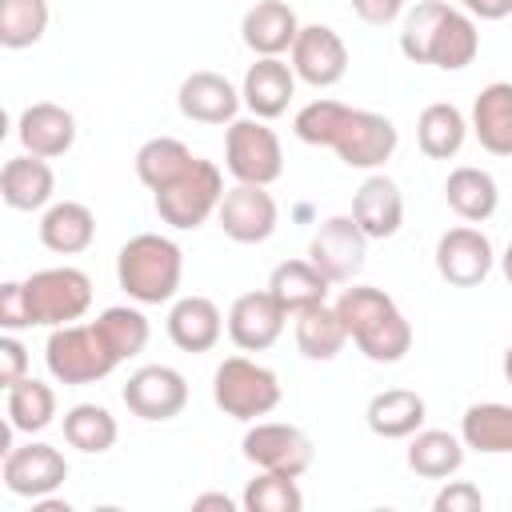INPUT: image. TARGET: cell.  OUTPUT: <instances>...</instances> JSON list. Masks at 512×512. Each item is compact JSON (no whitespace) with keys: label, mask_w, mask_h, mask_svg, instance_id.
Segmentation results:
<instances>
[{"label":"cell","mask_w":512,"mask_h":512,"mask_svg":"<svg viewBox=\"0 0 512 512\" xmlns=\"http://www.w3.org/2000/svg\"><path fill=\"white\" fill-rule=\"evenodd\" d=\"M400 52L412 64H432L440 72H460L480 52V32L472 12L448 0H424L404 16Z\"/></svg>","instance_id":"6da1fadb"},{"label":"cell","mask_w":512,"mask_h":512,"mask_svg":"<svg viewBox=\"0 0 512 512\" xmlns=\"http://www.w3.org/2000/svg\"><path fill=\"white\" fill-rule=\"evenodd\" d=\"M336 312L348 328V340L372 364H400L412 352V324L404 320L400 304L372 284H348L336 296Z\"/></svg>","instance_id":"7a4b0ae2"},{"label":"cell","mask_w":512,"mask_h":512,"mask_svg":"<svg viewBox=\"0 0 512 512\" xmlns=\"http://www.w3.org/2000/svg\"><path fill=\"white\" fill-rule=\"evenodd\" d=\"M184 280V248L160 232H140L116 252V284L136 304H168L176 300Z\"/></svg>","instance_id":"3957f363"},{"label":"cell","mask_w":512,"mask_h":512,"mask_svg":"<svg viewBox=\"0 0 512 512\" xmlns=\"http://www.w3.org/2000/svg\"><path fill=\"white\" fill-rule=\"evenodd\" d=\"M224 192H228V188H224L220 164L196 156L172 184H164V188L152 192V204H156V216H160L168 228L192 232V228H200L208 216H216Z\"/></svg>","instance_id":"277c9868"},{"label":"cell","mask_w":512,"mask_h":512,"mask_svg":"<svg viewBox=\"0 0 512 512\" xmlns=\"http://www.w3.org/2000/svg\"><path fill=\"white\" fill-rule=\"evenodd\" d=\"M280 396H284L280 376L272 368L256 364L252 356H228L212 372V400L232 420L252 424L260 416H268L280 404Z\"/></svg>","instance_id":"5b68a950"},{"label":"cell","mask_w":512,"mask_h":512,"mask_svg":"<svg viewBox=\"0 0 512 512\" xmlns=\"http://www.w3.org/2000/svg\"><path fill=\"white\" fill-rule=\"evenodd\" d=\"M44 364H48L52 380H60V384H96L116 372L120 356L108 348V340L100 336V328L92 320V324L52 328L48 344H44Z\"/></svg>","instance_id":"8992f818"},{"label":"cell","mask_w":512,"mask_h":512,"mask_svg":"<svg viewBox=\"0 0 512 512\" xmlns=\"http://www.w3.org/2000/svg\"><path fill=\"white\" fill-rule=\"evenodd\" d=\"M24 300H28L32 324H40V328L76 324L92 308V280H88V272H80L72 264L40 268L24 280Z\"/></svg>","instance_id":"52a82bcc"},{"label":"cell","mask_w":512,"mask_h":512,"mask_svg":"<svg viewBox=\"0 0 512 512\" xmlns=\"http://www.w3.org/2000/svg\"><path fill=\"white\" fill-rule=\"evenodd\" d=\"M224 168L236 184H276L284 172V148L280 136L268 128V120L248 116L232 120L224 132Z\"/></svg>","instance_id":"ba28073f"},{"label":"cell","mask_w":512,"mask_h":512,"mask_svg":"<svg viewBox=\"0 0 512 512\" xmlns=\"http://www.w3.org/2000/svg\"><path fill=\"white\" fill-rule=\"evenodd\" d=\"M240 452L260 472H280L296 480L312 468V456H316L308 432L296 424H280V420H252V428L240 440Z\"/></svg>","instance_id":"9c48e42d"},{"label":"cell","mask_w":512,"mask_h":512,"mask_svg":"<svg viewBox=\"0 0 512 512\" xmlns=\"http://www.w3.org/2000/svg\"><path fill=\"white\" fill-rule=\"evenodd\" d=\"M400 144V132L388 116L380 112H368V108H352L332 140V152L348 164V168H360V172H380L392 152Z\"/></svg>","instance_id":"30bf717a"},{"label":"cell","mask_w":512,"mask_h":512,"mask_svg":"<svg viewBox=\"0 0 512 512\" xmlns=\"http://www.w3.org/2000/svg\"><path fill=\"white\" fill-rule=\"evenodd\" d=\"M0 480L12 496L40 500V496H52L68 480V460H64L60 448H52L44 440H28V444L4 452Z\"/></svg>","instance_id":"8fae6325"},{"label":"cell","mask_w":512,"mask_h":512,"mask_svg":"<svg viewBox=\"0 0 512 512\" xmlns=\"http://www.w3.org/2000/svg\"><path fill=\"white\" fill-rule=\"evenodd\" d=\"M308 260L332 284H352L368 260V236L352 216H328L308 240Z\"/></svg>","instance_id":"7c38bea8"},{"label":"cell","mask_w":512,"mask_h":512,"mask_svg":"<svg viewBox=\"0 0 512 512\" xmlns=\"http://www.w3.org/2000/svg\"><path fill=\"white\" fill-rule=\"evenodd\" d=\"M216 224L236 244H264L280 224L276 196L264 184H232L216 208Z\"/></svg>","instance_id":"4fadbf2b"},{"label":"cell","mask_w":512,"mask_h":512,"mask_svg":"<svg viewBox=\"0 0 512 512\" xmlns=\"http://www.w3.org/2000/svg\"><path fill=\"white\" fill-rule=\"evenodd\" d=\"M496 264L492 240L476 228V224H456L436 240V272L452 284V288H476L488 280Z\"/></svg>","instance_id":"5bb4252c"},{"label":"cell","mask_w":512,"mask_h":512,"mask_svg":"<svg viewBox=\"0 0 512 512\" xmlns=\"http://www.w3.org/2000/svg\"><path fill=\"white\" fill-rule=\"evenodd\" d=\"M120 396H124V404H128L132 416L156 424V420H172V416L184 412V404H188V380H184V372H176L168 364H144V368H136L128 376V384H124Z\"/></svg>","instance_id":"9a60e30c"},{"label":"cell","mask_w":512,"mask_h":512,"mask_svg":"<svg viewBox=\"0 0 512 512\" xmlns=\"http://www.w3.org/2000/svg\"><path fill=\"white\" fill-rule=\"evenodd\" d=\"M288 64H292L296 80H304L312 88H332L348 72V44L328 24H304L288 52Z\"/></svg>","instance_id":"2e32d148"},{"label":"cell","mask_w":512,"mask_h":512,"mask_svg":"<svg viewBox=\"0 0 512 512\" xmlns=\"http://www.w3.org/2000/svg\"><path fill=\"white\" fill-rule=\"evenodd\" d=\"M284 320H288V312L276 304V296L268 288H260V292L236 296L224 324H228V340L240 352H264V348H272L280 340Z\"/></svg>","instance_id":"e0dca14e"},{"label":"cell","mask_w":512,"mask_h":512,"mask_svg":"<svg viewBox=\"0 0 512 512\" xmlns=\"http://www.w3.org/2000/svg\"><path fill=\"white\" fill-rule=\"evenodd\" d=\"M240 88L220 76V72H188L180 80V92H176V108L184 120H196V124H232L236 112H240Z\"/></svg>","instance_id":"ac0fdd59"},{"label":"cell","mask_w":512,"mask_h":512,"mask_svg":"<svg viewBox=\"0 0 512 512\" xmlns=\"http://www.w3.org/2000/svg\"><path fill=\"white\" fill-rule=\"evenodd\" d=\"M296 96V72L288 60L280 56H256V64H248L244 84H240V100L252 116L260 120H276L288 112Z\"/></svg>","instance_id":"d6986e66"},{"label":"cell","mask_w":512,"mask_h":512,"mask_svg":"<svg viewBox=\"0 0 512 512\" xmlns=\"http://www.w3.org/2000/svg\"><path fill=\"white\" fill-rule=\"evenodd\" d=\"M16 136H20L24 152L44 156V160H56V156H64V152L76 144V116H72L64 104L36 100V104H28V108L20 112Z\"/></svg>","instance_id":"ffe728a7"},{"label":"cell","mask_w":512,"mask_h":512,"mask_svg":"<svg viewBox=\"0 0 512 512\" xmlns=\"http://www.w3.org/2000/svg\"><path fill=\"white\" fill-rule=\"evenodd\" d=\"M352 220L364 228L368 240H388L404 224V196L400 184L384 172H368L352 196Z\"/></svg>","instance_id":"44dd1931"},{"label":"cell","mask_w":512,"mask_h":512,"mask_svg":"<svg viewBox=\"0 0 512 512\" xmlns=\"http://www.w3.org/2000/svg\"><path fill=\"white\" fill-rule=\"evenodd\" d=\"M300 28L304 24L296 20L292 4H284V0H256L244 12V20H240V40L256 56H284V52H292Z\"/></svg>","instance_id":"7402d4cb"},{"label":"cell","mask_w":512,"mask_h":512,"mask_svg":"<svg viewBox=\"0 0 512 512\" xmlns=\"http://www.w3.org/2000/svg\"><path fill=\"white\" fill-rule=\"evenodd\" d=\"M0 196L16 212H40V208H48L52 196H56V172H52V164L44 156H32V152L4 160V168H0Z\"/></svg>","instance_id":"603a6c76"},{"label":"cell","mask_w":512,"mask_h":512,"mask_svg":"<svg viewBox=\"0 0 512 512\" xmlns=\"http://www.w3.org/2000/svg\"><path fill=\"white\" fill-rule=\"evenodd\" d=\"M224 316L216 308V300L208 296H180L172 300L168 308V340L180 348V352H212L224 336Z\"/></svg>","instance_id":"cb8c5ba5"},{"label":"cell","mask_w":512,"mask_h":512,"mask_svg":"<svg viewBox=\"0 0 512 512\" xmlns=\"http://www.w3.org/2000/svg\"><path fill=\"white\" fill-rule=\"evenodd\" d=\"M472 136L492 156H512V80H492L472 100Z\"/></svg>","instance_id":"d4e9b609"},{"label":"cell","mask_w":512,"mask_h":512,"mask_svg":"<svg viewBox=\"0 0 512 512\" xmlns=\"http://www.w3.org/2000/svg\"><path fill=\"white\" fill-rule=\"evenodd\" d=\"M96 240V216L80 200H52L40 216V244L56 256H76L92 248Z\"/></svg>","instance_id":"484cf974"},{"label":"cell","mask_w":512,"mask_h":512,"mask_svg":"<svg viewBox=\"0 0 512 512\" xmlns=\"http://www.w3.org/2000/svg\"><path fill=\"white\" fill-rule=\"evenodd\" d=\"M424 416H428V404L412 388H384L364 408L368 428L376 436H384V440H408L412 432L424 428Z\"/></svg>","instance_id":"4316f807"},{"label":"cell","mask_w":512,"mask_h":512,"mask_svg":"<svg viewBox=\"0 0 512 512\" xmlns=\"http://www.w3.org/2000/svg\"><path fill=\"white\" fill-rule=\"evenodd\" d=\"M328 288H332V280L312 260H284L268 276V292L276 296V304L288 316H296L304 308H316V304H328Z\"/></svg>","instance_id":"83f0119b"},{"label":"cell","mask_w":512,"mask_h":512,"mask_svg":"<svg viewBox=\"0 0 512 512\" xmlns=\"http://www.w3.org/2000/svg\"><path fill=\"white\" fill-rule=\"evenodd\" d=\"M444 200L464 224H484L500 204V188H496L492 172H484L476 164H460L444 180Z\"/></svg>","instance_id":"f1b7e54d"},{"label":"cell","mask_w":512,"mask_h":512,"mask_svg":"<svg viewBox=\"0 0 512 512\" xmlns=\"http://www.w3.org/2000/svg\"><path fill=\"white\" fill-rule=\"evenodd\" d=\"M460 440L464 448L480 456H508L512 452V404H500V400L468 404L460 416Z\"/></svg>","instance_id":"f546056e"},{"label":"cell","mask_w":512,"mask_h":512,"mask_svg":"<svg viewBox=\"0 0 512 512\" xmlns=\"http://www.w3.org/2000/svg\"><path fill=\"white\" fill-rule=\"evenodd\" d=\"M468 132V116L448 100H436L416 116V144L428 160H452L464 148Z\"/></svg>","instance_id":"4dcf8cb0"},{"label":"cell","mask_w":512,"mask_h":512,"mask_svg":"<svg viewBox=\"0 0 512 512\" xmlns=\"http://www.w3.org/2000/svg\"><path fill=\"white\" fill-rule=\"evenodd\" d=\"M404 460L424 480H448L464 464V440L452 436V432H444V428H420V432L408 436Z\"/></svg>","instance_id":"1f68e13d"},{"label":"cell","mask_w":512,"mask_h":512,"mask_svg":"<svg viewBox=\"0 0 512 512\" xmlns=\"http://www.w3.org/2000/svg\"><path fill=\"white\" fill-rule=\"evenodd\" d=\"M296 320V348L304 360H336L348 344V328L336 312V304H316L292 316Z\"/></svg>","instance_id":"d6a6232c"},{"label":"cell","mask_w":512,"mask_h":512,"mask_svg":"<svg viewBox=\"0 0 512 512\" xmlns=\"http://www.w3.org/2000/svg\"><path fill=\"white\" fill-rule=\"evenodd\" d=\"M4 412H8V424L16 432H28V436L44 432L56 420V392H52V384L24 376L20 384L4 388Z\"/></svg>","instance_id":"836d02e7"},{"label":"cell","mask_w":512,"mask_h":512,"mask_svg":"<svg viewBox=\"0 0 512 512\" xmlns=\"http://www.w3.org/2000/svg\"><path fill=\"white\" fill-rule=\"evenodd\" d=\"M192 160L196 156H192V148L184 140H176V136H152V140H144L136 148V176H140V184L148 192H156V188L172 184Z\"/></svg>","instance_id":"e575fe53"},{"label":"cell","mask_w":512,"mask_h":512,"mask_svg":"<svg viewBox=\"0 0 512 512\" xmlns=\"http://www.w3.org/2000/svg\"><path fill=\"white\" fill-rule=\"evenodd\" d=\"M64 440L76 448V452H88V456H100L116 444L120 436V424L116 416L104 408V404H72L64 412Z\"/></svg>","instance_id":"d590c367"},{"label":"cell","mask_w":512,"mask_h":512,"mask_svg":"<svg viewBox=\"0 0 512 512\" xmlns=\"http://www.w3.org/2000/svg\"><path fill=\"white\" fill-rule=\"evenodd\" d=\"M96 328H100V336L108 340V348L120 356V364L132 360V356H140L144 344H148V336H152L148 316H144L140 308H132V304H112V308H104V312L96 316Z\"/></svg>","instance_id":"8d00e7d4"},{"label":"cell","mask_w":512,"mask_h":512,"mask_svg":"<svg viewBox=\"0 0 512 512\" xmlns=\"http://www.w3.org/2000/svg\"><path fill=\"white\" fill-rule=\"evenodd\" d=\"M48 32V0H0V44L8 52L32 48Z\"/></svg>","instance_id":"74e56055"},{"label":"cell","mask_w":512,"mask_h":512,"mask_svg":"<svg viewBox=\"0 0 512 512\" xmlns=\"http://www.w3.org/2000/svg\"><path fill=\"white\" fill-rule=\"evenodd\" d=\"M244 512H300L304 508V492L296 484V476H280V472H260L248 480L244 496H240Z\"/></svg>","instance_id":"f35d334b"},{"label":"cell","mask_w":512,"mask_h":512,"mask_svg":"<svg viewBox=\"0 0 512 512\" xmlns=\"http://www.w3.org/2000/svg\"><path fill=\"white\" fill-rule=\"evenodd\" d=\"M348 112H352L348 104L328 100V96L308 100V104L296 112L292 132H296V140H304V144H312V148H332V140H336V132H340V124H344Z\"/></svg>","instance_id":"ab89813d"},{"label":"cell","mask_w":512,"mask_h":512,"mask_svg":"<svg viewBox=\"0 0 512 512\" xmlns=\"http://www.w3.org/2000/svg\"><path fill=\"white\" fill-rule=\"evenodd\" d=\"M484 496L468 480H444V488L432 496V512H480Z\"/></svg>","instance_id":"60d3db41"},{"label":"cell","mask_w":512,"mask_h":512,"mask_svg":"<svg viewBox=\"0 0 512 512\" xmlns=\"http://www.w3.org/2000/svg\"><path fill=\"white\" fill-rule=\"evenodd\" d=\"M0 328H4V332L32 328L28 300H24V280H8V284L0 288Z\"/></svg>","instance_id":"b9f144b4"},{"label":"cell","mask_w":512,"mask_h":512,"mask_svg":"<svg viewBox=\"0 0 512 512\" xmlns=\"http://www.w3.org/2000/svg\"><path fill=\"white\" fill-rule=\"evenodd\" d=\"M28 376V348L16 340V332H4L0 336V384L12 388Z\"/></svg>","instance_id":"7bdbcfd3"},{"label":"cell","mask_w":512,"mask_h":512,"mask_svg":"<svg viewBox=\"0 0 512 512\" xmlns=\"http://www.w3.org/2000/svg\"><path fill=\"white\" fill-rule=\"evenodd\" d=\"M352 12H356L364 24L384 28V24H392V20L404 12V0H352Z\"/></svg>","instance_id":"ee69618b"},{"label":"cell","mask_w":512,"mask_h":512,"mask_svg":"<svg viewBox=\"0 0 512 512\" xmlns=\"http://www.w3.org/2000/svg\"><path fill=\"white\" fill-rule=\"evenodd\" d=\"M464 8L476 20H504V16H512V0H468Z\"/></svg>","instance_id":"f6af8a7d"},{"label":"cell","mask_w":512,"mask_h":512,"mask_svg":"<svg viewBox=\"0 0 512 512\" xmlns=\"http://www.w3.org/2000/svg\"><path fill=\"white\" fill-rule=\"evenodd\" d=\"M192 508H196V512H204V508H220V512H236V500H232V496H224V492H200V496L192 500Z\"/></svg>","instance_id":"bcb514c9"},{"label":"cell","mask_w":512,"mask_h":512,"mask_svg":"<svg viewBox=\"0 0 512 512\" xmlns=\"http://www.w3.org/2000/svg\"><path fill=\"white\" fill-rule=\"evenodd\" d=\"M500 272H504V280L512 284V244L504 248V256H500Z\"/></svg>","instance_id":"7dc6e473"},{"label":"cell","mask_w":512,"mask_h":512,"mask_svg":"<svg viewBox=\"0 0 512 512\" xmlns=\"http://www.w3.org/2000/svg\"><path fill=\"white\" fill-rule=\"evenodd\" d=\"M504 380H508V384H512V344H508V348H504Z\"/></svg>","instance_id":"c3c4849f"},{"label":"cell","mask_w":512,"mask_h":512,"mask_svg":"<svg viewBox=\"0 0 512 512\" xmlns=\"http://www.w3.org/2000/svg\"><path fill=\"white\" fill-rule=\"evenodd\" d=\"M448 4H460V8H464V4H468V0H448Z\"/></svg>","instance_id":"681fc988"}]
</instances>
